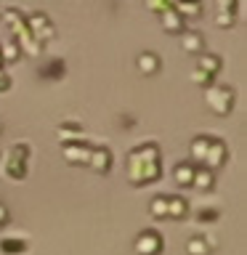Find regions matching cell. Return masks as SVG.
<instances>
[{
    "label": "cell",
    "mask_w": 247,
    "mask_h": 255,
    "mask_svg": "<svg viewBox=\"0 0 247 255\" xmlns=\"http://www.w3.org/2000/svg\"><path fill=\"white\" fill-rule=\"evenodd\" d=\"M125 175L133 186H149L162 175V151L154 141L138 143L125 154Z\"/></svg>",
    "instance_id": "1"
},
{
    "label": "cell",
    "mask_w": 247,
    "mask_h": 255,
    "mask_svg": "<svg viewBox=\"0 0 247 255\" xmlns=\"http://www.w3.org/2000/svg\"><path fill=\"white\" fill-rule=\"evenodd\" d=\"M29 157H32V151H29V143H16V146L8 151V154L0 159L3 162V173H5V178H11V181H21L24 175H27L29 170Z\"/></svg>",
    "instance_id": "2"
},
{
    "label": "cell",
    "mask_w": 247,
    "mask_h": 255,
    "mask_svg": "<svg viewBox=\"0 0 247 255\" xmlns=\"http://www.w3.org/2000/svg\"><path fill=\"white\" fill-rule=\"evenodd\" d=\"M205 101L210 107L213 115H229L234 109V101H237V91L226 83H213L210 88H205Z\"/></svg>",
    "instance_id": "3"
},
{
    "label": "cell",
    "mask_w": 247,
    "mask_h": 255,
    "mask_svg": "<svg viewBox=\"0 0 247 255\" xmlns=\"http://www.w3.org/2000/svg\"><path fill=\"white\" fill-rule=\"evenodd\" d=\"M24 21H27V29L29 35L37 40V43H48V40H53L56 35V27L51 21V16H48L45 11H32V13H24Z\"/></svg>",
    "instance_id": "4"
},
{
    "label": "cell",
    "mask_w": 247,
    "mask_h": 255,
    "mask_svg": "<svg viewBox=\"0 0 247 255\" xmlns=\"http://www.w3.org/2000/svg\"><path fill=\"white\" fill-rule=\"evenodd\" d=\"M133 250L138 255H159L165 250V239L157 229H141L133 242Z\"/></svg>",
    "instance_id": "5"
},
{
    "label": "cell",
    "mask_w": 247,
    "mask_h": 255,
    "mask_svg": "<svg viewBox=\"0 0 247 255\" xmlns=\"http://www.w3.org/2000/svg\"><path fill=\"white\" fill-rule=\"evenodd\" d=\"M226 159H229V149H226V141H221V138H215L213 135V141H210V149H207V157H205V162L202 167L205 170H218V167L226 165Z\"/></svg>",
    "instance_id": "6"
},
{
    "label": "cell",
    "mask_w": 247,
    "mask_h": 255,
    "mask_svg": "<svg viewBox=\"0 0 247 255\" xmlns=\"http://www.w3.org/2000/svg\"><path fill=\"white\" fill-rule=\"evenodd\" d=\"M91 143L88 141H75V143H64L61 154L67 159L69 165H88V159H91Z\"/></svg>",
    "instance_id": "7"
},
{
    "label": "cell",
    "mask_w": 247,
    "mask_h": 255,
    "mask_svg": "<svg viewBox=\"0 0 247 255\" xmlns=\"http://www.w3.org/2000/svg\"><path fill=\"white\" fill-rule=\"evenodd\" d=\"M159 21H162L165 32H170V35H181V32L186 29V21L178 16V11H175L173 3H167L162 11H159Z\"/></svg>",
    "instance_id": "8"
},
{
    "label": "cell",
    "mask_w": 247,
    "mask_h": 255,
    "mask_svg": "<svg viewBox=\"0 0 247 255\" xmlns=\"http://www.w3.org/2000/svg\"><path fill=\"white\" fill-rule=\"evenodd\" d=\"M112 162H115V154L107 149V146H93L91 149V159H88V167L96 173H109L112 170Z\"/></svg>",
    "instance_id": "9"
},
{
    "label": "cell",
    "mask_w": 247,
    "mask_h": 255,
    "mask_svg": "<svg viewBox=\"0 0 247 255\" xmlns=\"http://www.w3.org/2000/svg\"><path fill=\"white\" fill-rule=\"evenodd\" d=\"M210 141L213 135H194L189 143V162L194 167H202L205 157H207V149H210Z\"/></svg>",
    "instance_id": "10"
},
{
    "label": "cell",
    "mask_w": 247,
    "mask_h": 255,
    "mask_svg": "<svg viewBox=\"0 0 247 255\" xmlns=\"http://www.w3.org/2000/svg\"><path fill=\"white\" fill-rule=\"evenodd\" d=\"M215 245H218V242H215L213 234H194L186 242V253L189 255H210Z\"/></svg>",
    "instance_id": "11"
},
{
    "label": "cell",
    "mask_w": 247,
    "mask_h": 255,
    "mask_svg": "<svg viewBox=\"0 0 247 255\" xmlns=\"http://www.w3.org/2000/svg\"><path fill=\"white\" fill-rule=\"evenodd\" d=\"M181 45L186 53H205V35L199 29H183L181 32Z\"/></svg>",
    "instance_id": "12"
},
{
    "label": "cell",
    "mask_w": 247,
    "mask_h": 255,
    "mask_svg": "<svg viewBox=\"0 0 247 255\" xmlns=\"http://www.w3.org/2000/svg\"><path fill=\"white\" fill-rule=\"evenodd\" d=\"M83 125L80 123H61L59 128H56V138L61 141V146L64 143H75V141H83Z\"/></svg>",
    "instance_id": "13"
},
{
    "label": "cell",
    "mask_w": 247,
    "mask_h": 255,
    "mask_svg": "<svg viewBox=\"0 0 247 255\" xmlns=\"http://www.w3.org/2000/svg\"><path fill=\"white\" fill-rule=\"evenodd\" d=\"M29 250L27 237H3L0 239V253L3 255H24Z\"/></svg>",
    "instance_id": "14"
},
{
    "label": "cell",
    "mask_w": 247,
    "mask_h": 255,
    "mask_svg": "<svg viewBox=\"0 0 247 255\" xmlns=\"http://www.w3.org/2000/svg\"><path fill=\"white\" fill-rule=\"evenodd\" d=\"M186 215H189V202H186V197H181V194H170V197H167V218L183 221Z\"/></svg>",
    "instance_id": "15"
},
{
    "label": "cell",
    "mask_w": 247,
    "mask_h": 255,
    "mask_svg": "<svg viewBox=\"0 0 247 255\" xmlns=\"http://www.w3.org/2000/svg\"><path fill=\"white\" fill-rule=\"evenodd\" d=\"M221 67H223V59L218 53H199V61H197V69L199 72H205V75H210V77H215L221 72Z\"/></svg>",
    "instance_id": "16"
},
{
    "label": "cell",
    "mask_w": 247,
    "mask_h": 255,
    "mask_svg": "<svg viewBox=\"0 0 247 255\" xmlns=\"http://www.w3.org/2000/svg\"><path fill=\"white\" fill-rule=\"evenodd\" d=\"M135 64H138V69L143 75H154V72H159V67H162V61H159V56L154 51H141Z\"/></svg>",
    "instance_id": "17"
},
{
    "label": "cell",
    "mask_w": 247,
    "mask_h": 255,
    "mask_svg": "<svg viewBox=\"0 0 247 255\" xmlns=\"http://www.w3.org/2000/svg\"><path fill=\"white\" fill-rule=\"evenodd\" d=\"M194 170H197V167L191 165L189 159H181V162L173 167V181L178 183V186H191V178H194Z\"/></svg>",
    "instance_id": "18"
},
{
    "label": "cell",
    "mask_w": 247,
    "mask_h": 255,
    "mask_svg": "<svg viewBox=\"0 0 247 255\" xmlns=\"http://www.w3.org/2000/svg\"><path fill=\"white\" fill-rule=\"evenodd\" d=\"M215 186V173L213 170H205V167H197L194 170V178H191V189L197 191H210Z\"/></svg>",
    "instance_id": "19"
},
{
    "label": "cell",
    "mask_w": 247,
    "mask_h": 255,
    "mask_svg": "<svg viewBox=\"0 0 247 255\" xmlns=\"http://www.w3.org/2000/svg\"><path fill=\"white\" fill-rule=\"evenodd\" d=\"M21 59V48L16 40H5V43H0V61H3V67L5 64H13V61H19Z\"/></svg>",
    "instance_id": "20"
},
{
    "label": "cell",
    "mask_w": 247,
    "mask_h": 255,
    "mask_svg": "<svg viewBox=\"0 0 247 255\" xmlns=\"http://www.w3.org/2000/svg\"><path fill=\"white\" fill-rule=\"evenodd\" d=\"M173 5H175V11H178V16H181L183 21H194L205 11L202 3H173Z\"/></svg>",
    "instance_id": "21"
},
{
    "label": "cell",
    "mask_w": 247,
    "mask_h": 255,
    "mask_svg": "<svg viewBox=\"0 0 247 255\" xmlns=\"http://www.w3.org/2000/svg\"><path fill=\"white\" fill-rule=\"evenodd\" d=\"M149 213L154 218H167V197L165 194H154L149 199Z\"/></svg>",
    "instance_id": "22"
},
{
    "label": "cell",
    "mask_w": 247,
    "mask_h": 255,
    "mask_svg": "<svg viewBox=\"0 0 247 255\" xmlns=\"http://www.w3.org/2000/svg\"><path fill=\"white\" fill-rule=\"evenodd\" d=\"M19 48H21V56H43V51H45V45L43 43H37L35 37H27V40H21L19 43Z\"/></svg>",
    "instance_id": "23"
},
{
    "label": "cell",
    "mask_w": 247,
    "mask_h": 255,
    "mask_svg": "<svg viewBox=\"0 0 247 255\" xmlns=\"http://www.w3.org/2000/svg\"><path fill=\"white\" fill-rule=\"evenodd\" d=\"M64 75V61H48V67L40 69V77H61Z\"/></svg>",
    "instance_id": "24"
},
{
    "label": "cell",
    "mask_w": 247,
    "mask_h": 255,
    "mask_svg": "<svg viewBox=\"0 0 247 255\" xmlns=\"http://www.w3.org/2000/svg\"><path fill=\"white\" fill-rule=\"evenodd\" d=\"M215 11H218V13H234L237 16L239 3H237V0H218V3H215Z\"/></svg>",
    "instance_id": "25"
},
{
    "label": "cell",
    "mask_w": 247,
    "mask_h": 255,
    "mask_svg": "<svg viewBox=\"0 0 247 255\" xmlns=\"http://www.w3.org/2000/svg\"><path fill=\"white\" fill-rule=\"evenodd\" d=\"M197 221H199V223H213V221H218V210H215V207H202V210H199V215H197Z\"/></svg>",
    "instance_id": "26"
},
{
    "label": "cell",
    "mask_w": 247,
    "mask_h": 255,
    "mask_svg": "<svg viewBox=\"0 0 247 255\" xmlns=\"http://www.w3.org/2000/svg\"><path fill=\"white\" fill-rule=\"evenodd\" d=\"M191 80H194L197 85H202V88H210V85H213V77H210V75H205V72H199V69L191 72Z\"/></svg>",
    "instance_id": "27"
},
{
    "label": "cell",
    "mask_w": 247,
    "mask_h": 255,
    "mask_svg": "<svg viewBox=\"0 0 247 255\" xmlns=\"http://www.w3.org/2000/svg\"><path fill=\"white\" fill-rule=\"evenodd\" d=\"M234 19H237L234 13H218V16H215V24H218V27H231Z\"/></svg>",
    "instance_id": "28"
},
{
    "label": "cell",
    "mask_w": 247,
    "mask_h": 255,
    "mask_svg": "<svg viewBox=\"0 0 247 255\" xmlns=\"http://www.w3.org/2000/svg\"><path fill=\"white\" fill-rule=\"evenodd\" d=\"M11 88V75L5 72V67H0V93H5Z\"/></svg>",
    "instance_id": "29"
},
{
    "label": "cell",
    "mask_w": 247,
    "mask_h": 255,
    "mask_svg": "<svg viewBox=\"0 0 247 255\" xmlns=\"http://www.w3.org/2000/svg\"><path fill=\"white\" fill-rule=\"evenodd\" d=\"M3 223H8V207L0 202V226H3Z\"/></svg>",
    "instance_id": "30"
},
{
    "label": "cell",
    "mask_w": 247,
    "mask_h": 255,
    "mask_svg": "<svg viewBox=\"0 0 247 255\" xmlns=\"http://www.w3.org/2000/svg\"><path fill=\"white\" fill-rule=\"evenodd\" d=\"M0 133H3V123H0Z\"/></svg>",
    "instance_id": "31"
},
{
    "label": "cell",
    "mask_w": 247,
    "mask_h": 255,
    "mask_svg": "<svg viewBox=\"0 0 247 255\" xmlns=\"http://www.w3.org/2000/svg\"><path fill=\"white\" fill-rule=\"evenodd\" d=\"M0 159H3V151H0Z\"/></svg>",
    "instance_id": "32"
},
{
    "label": "cell",
    "mask_w": 247,
    "mask_h": 255,
    "mask_svg": "<svg viewBox=\"0 0 247 255\" xmlns=\"http://www.w3.org/2000/svg\"><path fill=\"white\" fill-rule=\"evenodd\" d=\"M0 67H3V61H0Z\"/></svg>",
    "instance_id": "33"
}]
</instances>
